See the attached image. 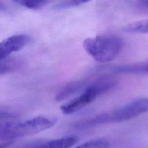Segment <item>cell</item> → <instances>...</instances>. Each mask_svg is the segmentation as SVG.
Wrapping results in <instances>:
<instances>
[{"mask_svg":"<svg viewBox=\"0 0 148 148\" xmlns=\"http://www.w3.org/2000/svg\"><path fill=\"white\" fill-rule=\"evenodd\" d=\"M16 115L13 113L0 110V120L13 118Z\"/></svg>","mask_w":148,"mask_h":148,"instance_id":"obj_16","label":"cell"},{"mask_svg":"<svg viewBox=\"0 0 148 148\" xmlns=\"http://www.w3.org/2000/svg\"><path fill=\"white\" fill-rule=\"evenodd\" d=\"M139 3L141 6L148 8V0H139Z\"/></svg>","mask_w":148,"mask_h":148,"instance_id":"obj_18","label":"cell"},{"mask_svg":"<svg viewBox=\"0 0 148 148\" xmlns=\"http://www.w3.org/2000/svg\"><path fill=\"white\" fill-rule=\"evenodd\" d=\"M109 142L104 138H97L88 140L73 148H109Z\"/></svg>","mask_w":148,"mask_h":148,"instance_id":"obj_12","label":"cell"},{"mask_svg":"<svg viewBox=\"0 0 148 148\" xmlns=\"http://www.w3.org/2000/svg\"><path fill=\"white\" fill-rule=\"evenodd\" d=\"M83 46L94 60L106 63L112 61L118 56L123 48V40L116 35H99L84 39Z\"/></svg>","mask_w":148,"mask_h":148,"instance_id":"obj_2","label":"cell"},{"mask_svg":"<svg viewBox=\"0 0 148 148\" xmlns=\"http://www.w3.org/2000/svg\"><path fill=\"white\" fill-rule=\"evenodd\" d=\"M98 95L95 88L90 84L86 87L80 95L61 106L60 109L65 114H72L90 104Z\"/></svg>","mask_w":148,"mask_h":148,"instance_id":"obj_4","label":"cell"},{"mask_svg":"<svg viewBox=\"0 0 148 148\" xmlns=\"http://www.w3.org/2000/svg\"><path fill=\"white\" fill-rule=\"evenodd\" d=\"M12 141H7L0 143V148H7L12 145Z\"/></svg>","mask_w":148,"mask_h":148,"instance_id":"obj_17","label":"cell"},{"mask_svg":"<svg viewBox=\"0 0 148 148\" xmlns=\"http://www.w3.org/2000/svg\"><path fill=\"white\" fill-rule=\"evenodd\" d=\"M116 83V80L113 77L110 76H103L96 79L91 84L99 95L111 90Z\"/></svg>","mask_w":148,"mask_h":148,"instance_id":"obj_9","label":"cell"},{"mask_svg":"<svg viewBox=\"0 0 148 148\" xmlns=\"http://www.w3.org/2000/svg\"><path fill=\"white\" fill-rule=\"evenodd\" d=\"M3 9H4V6H3V4L1 3V2H0V10H2Z\"/></svg>","mask_w":148,"mask_h":148,"instance_id":"obj_19","label":"cell"},{"mask_svg":"<svg viewBox=\"0 0 148 148\" xmlns=\"http://www.w3.org/2000/svg\"><path fill=\"white\" fill-rule=\"evenodd\" d=\"M115 72L121 73H148V61L135 64L117 66L112 69Z\"/></svg>","mask_w":148,"mask_h":148,"instance_id":"obj_8","label":"cell"},{"mask_svg":"<svg viewBox=\"0 0 148 148\" xmlns=\"http://www.w3.org/2000/svg\"><path fill=\"white\" fill-rule=\"evenodd\" d=\"M123 31L131 34H147L148 19L141 20L130 23L123 28Z\"/></svg>","mask_w":148,"mask_h":148,"instance_id":"obj_11","label":"cell"},{"mask_svg":"<svg viewBox=\"0 0 148 148\" xmlns=\"http://www.w3.org/2000/svg\"><path fill=\"white\" fill-rule=\"evenodd\" d=\"M15 3L31 9H39L44 6L49 0H12Z\"/></svg>","mask_w":148,"mask_h":148,"instance_id":"obj_14","label":"cell"},{"mask_svg":"<svg viewBox=\"0 0 148 148\" xmlns=\"http://www.w3.org/2000/svg\"><path fill=\"white\" fill-rule=\"evenodd\" d=\"M18 64L19 62L16 60L8 57L0 60V75L14 71Z\"/></svg>","mask_w":148,"mask_h":148,"instance_id":"obj_13","label":"cell"},{"mask_svg":"<svg viewBox=\"0 0 148 148\" xmlns=\"http://www.w3.org/2000/svg\"><path fill=\"white\" fill-rule=\"evenodd\" d=\"M21 137L17 129V123L0 122V140H7Z\"/></svg>","mask_w":148,"mask_h":148,"instance_id":"obj_6","label":"cell"},{"mask_svg":"<svg viewBox=\"0 0 148 148\" xmlns=\"http://www.w3.org/2000/svg\"><path fill=\"white\" fill-rule=\"evenodd\" d=\"M31 38L25 34L13 35L0 42V60L8 57L12 53L18 51L26 46Z\"/></svg>","mask_w":148,"mask_h":148,"instance_id":"obj_5","label":"cell"},{"mask_svg":"<svg viewBox=\"0 0 148 148\" xmlns=\"http://www.w3.org/2000/svg\"><path fill=\"white\" fill-rule=\"evenodd\" d=\"M148 112V97L131 101L114 110L101 113L90 119L78 122L75 127L85 128L97 125L121 123L130 120Z\"/></svg>","mask_w":148,"mask_h":148,"instance_id":"obj_1","label":"cell"},{"mask_svg":"<svg viewBox=\"0 0 148 148\" xmlns=\"http://www.w3.org/2000/svg\"><path fill=\"white\" fill-rule=\"evenodd\" d=\"M91 1L92 0H62L56 5V8L62 9L75 7Z\"/></svg>","mask_w":148,"mask_h":148,"instance_id":"obj_15","label":"cell"},{"mask_svg":"<svg viewBox=\"0 0 148 148\" xmlns=\"http://www.w3.org/2000/svg\"><path fill=\"white\" fill-rule=\"evenodd\" d=\"M78 140V138L74 135L66 136L60 138L47 140L46 148H70Z\"/></svg>","mask_w":148,"mask_h":148,"instance_id":"obj_10","label":"cell"},{"mask_svg":"<svg viewBox=\"0 0 148 148\" xmlns=\"http://www.w3.org/2000/svg\"><path fill=\"white\" fill-rule=\"evenodd\" d=\"M56 122L55 117L39 116L17 123V128L21 136H23L45 131L54 126Z\"/></svg>","mask_w":148,"mask_h":148,"instance_id":"obj_3","label":"cell"},{"mask_svg":"<svg viewBox=\"0 0 148 148\" xmlns=\"http://www.w3.org/2000/svg\"><path fill=\"white\" fill-rule=\"evenodd\" d=\"M86 83L83 80L75 81L71 82L64 86L62 89L57 94L56 99L57 101H61L76 92L82 90L86 86Z\"/></svg>","mask_w":148,"mask_h":148,"instance_id":"obj_7","label":"cell"}]
</instances>
